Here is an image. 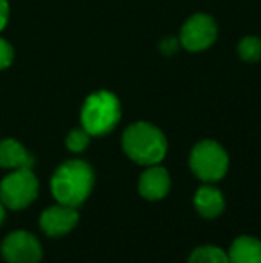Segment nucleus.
Masks as SVG:
<instances>
[{"label":"nucleus","instance_id":"1","mask_svg":"<svg viewBox=\"0 0 261 263\" xmlns=\"http://www.w3.org/2000/svg\"><path fill=\"white\" fill-rule=\"evenodd\" d=\"M93 168L83 159H68L52 174L50 192L59 204L81 206L93 190Z\"/></svg>","mask_w":261,"mask_h":263},{"label":"nucleus","instance_id":"2","mask_svg":"<svg viewBox=\"0 0 261 263\" xmlns=\"http://www.w3.org/2000/svg\"><path fill=\"white\" fill-rule=\"evenodd\" d=\"M124 153L138 165H157L167 156L168 143L163 131L149 122H136L124 131Z\"/></svg>","mask_w":261,"mask_h":263},{"label":"nucleus","instance_id":"3","mask_svg":"<svg viewBox=\"0 0 261 263\" xmlns=\"http://www.w3.org/2000/svg\"><path fill=\"white\" fill-rule=\"evenodd\" d=\"M122 117L120 101L111 91H95L84 101L81 111V124L90 136H101L113 131Z\"/></svg>","mask_w":261,"mask_h":263},{"label":"nucleus","instance_id":"4","mask_svg":"<svg viewBox=\"0 0 261 263\" xmlns=\"http://www.w3.org/2000/svg\"><path fill=\"white\" fill-rule=\"evenodd\" d=\"M39 181L32 168L9 170L0 181V201L11 211H22L38 199Z\"/></svg>","mask_w":261,"mask_h":263},{"label":"nucleus","instance_id":"5","mask_svg":"<svg viewBox=\"0 0 261 263\" xmlns=\"http://www.w3.org/2000/svg\"><path fill=\"white\" fill-rule=\"evenodd\" d=\"M190 168L198 179L206 183L220 181L229 168V158L224 147L213 140H202L192 149L190 154Z\"/></svg>","mask_w":261,"mask_h":263},{"label":"nucleus","instance_id":"6","mask_svg":"<svg viewBox=\"0 0 261 263\" xmlns=\"http://www.w3.org/2000/svg\"><path fill=\"white\" fill-rule=\"evenodd\" d=\"M0 254L6 263H39L43 258V246L31 231L16 229L4 236Z\"/></svg>","mask_w":261,"mask_h":263},{"label":"nucleus","instance_id":"7","mask_svg":"<svg viewBox=\"0 0 261 263\" xmlns=\"http://www.w3.org/2000/svg\"><path fill=\"white\" fill-rule=\"evenodd\" d=\"M216 24L208 14H193L185 22L179 36V43L190 52H200L215 43Z\"/></svg>","mask_w":261,"mask_h":263},{"label":"nucleus","instance_id":"8","mask_svg":"<svg viewBox=\"0 0 261 263\" xmlns=\"http://www.w3.org/2000/svg\"><path fill=\"white\" fill-rule=\"evenodd\" d=\"M79 222V213L73 206H66L57 202L56 206H49L39 215V228L50 238H59L72 231Z\"/></svg>","mask_w":261,"mask_h":263},{"label":"nucleus","instance_id":"9","mask_svg":"<svg viewBox=\"0 0 261 263\" xmlns=\"http://www.w3.org/2000/svg\"><path fill=\"white\" fill-rule=\"evenodd\" d=\"M138 188L142 197L149 199V201H159V199L167 197L168 190H170V176H168L167 168L159 165H150L139 176Z\"/></svg>","mask_w":261,"mask_h":263},{"label":"nucleus","instance_id":"10","mask_svg":"<svg viewBox=\"0 0 261 263\" xmlns=\"http://www.w3.org/2000/svg\"><path fill=\"white\" fill-rule=\"evenodd\" d=\"M34 156L14 138L0 140V168L18 170V168H32Z\"/></svg>","mask_w":261,"mask_h":263},{"label":"nucleus","instance_id":"11","mask_svg":"<svg viewBox=\"0 0 261 263\" xmlns=\"http://www.w3.org/2000/svg\"><path fill=\"white\" fill-rule=\"evenodd\" d=\"M193 204H195L198 215L204 218H216L226 208L222 192L211 184H202L198 188L195 192V197H193Z\"/></svg>","mask_w":261,"mask_h":263},{"label":"nucleus","instance_id":"12","mask_svg":"<svg viewBox=\"0 0 261 263\" xmlns=\"http://www.w3.org/2000/svg\"><path fill=\"white\" fill-rule=\"evenodd\" d=\"M229 263H261V242L254 236H240L231 243Z\"/></svg>","mask_w":261,"mask_h":263},{"label":"nucleus","instance_id":"13","mask_svg":"<svg viewBox=\"0 0 261 263\" xmlns=\"http://www.w3.org/2000/svg\"><path fill=\"white\" fill-rule=\"evenodd\" d=\"M188 263H229V256L220 247L202 246L190 254Z\"/></svg>","mask_w":261,"mask_h":263},{"label":"nucleus","instance_id":"14","mask_svg":"<svg viewBox=\"0 0 261 263\" xmlns=\"http://www.w3.org/2000/svg\"><path fill=\"white\" fill-rule=\"evenodd\" d=\"M238 54L244 61L256 63L261 59V40L256 36H247L238 45Z\"/></svg>","mask_w":261,"mask_h":263},{"label":"nucleus","instance_id":"15","mask_svg":"<svg viewBox=\"0 0 261 263\" xmlns=\"http://www.w3.org/2000/svg\"><path fill=\"white\" fill-rule=\"evenodd\" d=\"M90 143V133L86 129H73L66 136V149L72 153H83Z\"/></svg>","mask_w":261,"mask_h":263},{"label":"nucleus","instance_id":"16","mask_svg":"<svg viewBox=\"0 0 261 263\" xmlns=\"http://www.w3.org/2000/svg\"><path fill=\"white\" fill-rule=\"evenodd\" d=\"M14 59V50L9 45V42H6L4 38H0V70L7 68Z\"/></svg>","mask_w":261,"mask_h":263},{"label":"nucleus","instance_id":"17","mask_svg":"<svg viewBox=\"0 0 261 263\" xmlns=\"http://www.w3.org/2000/svg\"><path fill=\"white\" fill-rule=\"evenodd\" d=\"M179 47V42L175 38H167L161 42V50H163L165 54H174L175 50H177Z\"/></svg>","mask_w":261,"mask_h":263},{"label":"nucleus","instance_id":"18","mask_svg":"<svg viewBox=\"0 0 261 263\" xmlns=\"http://www.w3.org/2000/svg\"><path fill=\"white\" fill-rule=\"evenodd\" d=\"M7 18H9V4L7 0H0V31L6 27Z\"/></svg>","mask_w":261,"mask_h":263},{"label":"nucleus","instance_id":"19","mask_svg":"<svg viewBox=\"0 0 261 263\" xmlns=\"http://www.w3.org/2000/svg\"><path fill=\"white\" fill-rule=\"evenodd\" d=\"M6 211H7V208L2 204V201H0V226H2L4 220H6Z\"/></svg>","mask_w":261,"mask_h":263}]
</instances>
